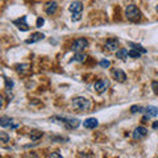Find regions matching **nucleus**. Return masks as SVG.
I'll return each instance as SVG.
<instances>
[{
  "instance_id": "c756f323",
  "label": "nucleus",
  "mask_w": 158,
  "mask_h": 158,
  "mask_svg": "<svg viewBox=\"0 0 158 158\" xmlns=\"http://www.w3.org/2000/svg\"><path fill=\"white\" fill-rule=\"evenodd\" d=\"M152 128H153V129H158V120L153 123V124H152Z\"/></svg>"
},
{
  "instance_id": "f8f14e48",
  "label": "nucleus",
  "mask_w": 158,
  "mask_h": 158,
  "mask_svg": "<svg viewBox=\"0 0 158 158\" xmlns=\"http://www.w3.org/2000/svg\"><path fill=\"white\" fill-rule=\"evenodd\" d=\"M83 125H85V128H87V129H95V128L99 125V121L95 117H88L85 120Z\"/></svg>"
},
{
  "instance_id": "aec40b11",
  "label": "nucleus",
  "mask_w": 158,
  "mask_h": 158,
  "mask_svg": "<svg viewBox=\"0 0 158 158\" xmlns=\"http://www.w3.org/2000/svg\"><path fill=\"white\" fill-rule=\"evenodd\" d=\"M44 136V133L42 132H40V131H32L31 132V138L33 141H37V140H40Z\"/></svg>"
},
{
  "instance_id": "9d476101",
  "label": "nucleus",
  "mask_w": 158,
  "mask_h": 158,
  "mask_svg": "<svg viewBox=\"0 0 158 158\" xmlns=\"http://www.w3.org/2000/svg\"><path fill=\"white\" fill-rule=\"evenodd\" d=\"M112 77L115 78L117 82H120V83L127 81V74L123 71L121 69H113V70H112Z\"/></svg>"
},
{
  "instance_id": "cd10ccee",
  "label": "nucleus",
  "mask_w": 158,
  "mask_h": 158,
  "mask_svg": "<svg viewBox=\"0 0 158 158\" xmlns=\"http://www.w3.org/2000/svg\"><path fill=\"white\" fill-rule=\"evenodd\" d=\"M44 23H45V20H44L42 17H38L37 19V28H41L44 25Z\"/></svg>"
},
{
  "instance_id": "39448f33",
  "label": "nucleus",
  "mask_w": 158,
  "mask_h": 158,
  "mask_svg": "<svg viewBox=\"0 0 158 158\" xmlns=\"http://www.w3.org/2000/svg\"><path fill=\"white\" fill-rule=\"evenodd\" d=\"M157 115H158V108L157 107H154V106L146 107L145 110H144V117H142V123L148 121L152 117H156Z\"/></svg>"
},
{
  "instance_id": "7ed1b4c3",
  "label": "nucleus",
  "mask_w": 158,
  "mask_h": 158,
  "mask_svg": "<svg viewBox=\"0 0 158 158\" xmlns=\"http://www.w3.org/2000/svg\"><path fill=\"white\" fill-rule=\"evenodd\" d=\"M90 100H88L87 98L85 96H77V98H74L73 99V107H74V110H77V111H87L88 108H90Z\"/></svg>"
},
{
  "instance_id": "a878e982",
  "label": "nucleus",
  "mask_w": 158,
  "mask_h": 158,
  "mask_svg": "<svg viewBox=\"0 0 158 158\" xmlns=\"http://www.w3.org/2000/svg\"><path fill=\"white\" fill-rule=\"evenodd\" d=\"M152 90H153V92H154L156 95H158V82L157 81L152 82Z\"/></svg>"
},
{
  "instance_id": "9b49d317",
  "label": "nucleus",
  "mask_w": 158,
  "mask_h": 158,
  "mask_svg": "<svg viewBox=\"0 0 158 158\" xmlns=\"http://www.w3.org/2000/svg\"><path fill=\"white\" fill-rule=\"evenodd\" d=\"M106 48L108 49V50H111V52H116L118 50V40L116 38H108L107 41H106Z\"/></svg>"
},
{
  "instance_id": "f3484780",
  "label": "nucleus",
  "mask_w": 158,
  "mask_h": 158,
  "mask_svg": "<svg viewBox=\"0 0 158 158\" xmlns=\"http://www.w3.org/2000/svg\"><path fill=\"white\" fill-rule=\"evenodd\" d=\"M116 57L120 59H127L129 57V52L127 49H118V50H116Z\"/></svg>"
},
{
  "instance_id": "412c9836",
  "label": "nucleus",
  "mask_w": 158,
  "mask_h": 158,
  "mask_svg": "<svg viewBox=\"0 0 158 158\" xmlns=\"http://www.w3.org/2000/svg\"><path fill=\"white\" fill-rule=\"evenodd\" d=\"M144 110L145 108L141 107V106H132L131 107V112L132 113H144Z\"/></svg>"
},
{
  "instance_id": "0eeeda50",
  "label": "nucleus",
  "mask_w": 158,
  "mask_h": 158,
  "mask_svg": "<svg viewBox=\"0 0 158 158\" xmlns=\"http://www.w3.org/2000/svg\"><path fill=\"white\" fill-rule=\"evenodd\" d=\"M0 125L3 128H11V129H16L19 127V123H15L13 118L11 117H7V116H3L0 117Z\"/></svg>"
},
{
  "instance_id": "4be33fe9",
  "label": "nucleus",
  "mask_w": 158,
  "mask_h": 158,
  "mask_svg": "<svg viewBox=\"0 0 158 158\" xmlns=\"http://www.w3.org/2000/svg\"><path fill=\"white\" fill-rule=\"evenodd\" d=\"M141 52H138L136 50V49H132V50H129V57L131 58H140L141 57Z\"/></svg>"
},
{
  "instance_id": "c85d7f7f",
  "label": "nucleus",
  "mask_w": 158,
  "mask_h": 158,
  "mask_svg": "<svg viewBox=\"0 0 158 158\" xmlns=\"http://www.w3.org/2000/svg\"><path fill=\"white\" fill-rule=\"evenodd\" d=\"M48 157H49V158H61L62 156L58 154V153H52V154H49Z\"/></svg>"
},
{
  "instance_id": "1a4fd4ad",
  "label": "nucleus",
  "mask_w": 158,
  "mask_h": 158,
  "mask_svg": "<svg viewBox=\"0 0 158 158\" xmlns=\"http://www.w3.org/2000/svg\"><path fill=\"white\" fill-rule=\"evenodd\" d=\"M13 25H16L17 29H20V31H23V32H27L28 29H29V25L27 24V17L25 16H23V17H20L17 20H15Z\"/></svg>"
},
{
  "instance_id": "f257e3e1",
  "label": "nucleus",
  "mask_w": 158,
  "mask_h": 158,
  "mask_svg": "<svg viewBox=\"0 0 158 158\" xmlns=\"http://www.w3.org/2000/svg\"><path fill=\"white\" fill-rule=\"evenodd\" d=\"M52 121H59L62 125H65L67 129H75L79 127L81 121L74 117H62V116H54L52 117Z\"/></svg>"
},
{
  "instance_id": "6e6552de",
  "label": "nucleus",
  "mask_w": 158,
  "mask_h": 158,
  "mask_svg": "<svg viewBox=\"0 0 158 158\" xmlns=\"http://www.w3.org/2000/svg\"><path fill=\"white\" fill-rule=\"evenodd\" d=\"M108 87H110L108 79H99L98 82H95V85H94V88L98 92H104L106 90H108Z\"/></svg>"
},
{
  "instance_id": "a211bd4d",
  "label": "nucleus",
  "mask_w": 158,
  "mask_h": 158,
  "mask_svg": "<svg viewBox=\"0 0 158 158\" xmlns=\"http://www.w3.org/2000/svg\"><path fill=\"white\" fill-rule=\"evenodd\" d=\"M86 58H87V56H86L85 53L79 52V53H75V56H74L73 61H75V62H85Z\"/></svg>"
},
{
  "instance_id": "dca6fc26",
  "label": "nucleus",
  "mask_w": 158,
  "mask_h": 158,
  "mask_svg": "<svg viewBox=\"0 0 158 158\" xmlns=\"http://www.w3.org/2000/svg\"><path fill=\"white\" fill-rule=\"evenodd\" d=\"M15 69H16V71H17L19 74H21V75H25L27 73H29L31 65H28V63H23V65H17Z\"/></svg>"
},
{
  "instance_id": "393cba45",
  "label": "nucleus",
  "mask_w": 158,
  "mask_h": 158,
  "mask_svg": "<svg viewBox=\"0 0 158 158\" xmlns=\"http://www.w3.org/2000/svg\"><path fill=\"white\" fill-rule=\"evenodd\" d=\"M4 82H6V88H7V91H9V90H11V88L13 87V82L11 81V79L6 78V77H4Z\"/></svg>"
},
{
  "instance_id": "20e7f679",
  "label": "nucleus",
  "mask_w": 158,
  "mask_h": 158,
  "mask_svg": "<svg viewBox=\"0 0 158 158\" xmlns=\"http://www.w3.org/2000/svg\"><path fill=\"white\" fill-rule=\"evenodd\" d=\"M87 46H88V41H87L86 38H77L75 41L73 42L71 49H73V52L79 53V52H83V50H85Z\"/></svg>"
},
{
  "instance_id": "5701e85b",
  "label": "nucleus",
  "mask_w": 158,
  "mask_h": 158,
  "mask_svg": "<svg viewBox=\"0 0 158 158\" xmlns=\"http://www.w3.org/2000/svg\"><path fill=\"white\" fill-rule=\"evenodd\" d=\"M0 142H9V136H8V133L7 132H2L0 133Z\"/></svg>"
},
{
  "instance_id": "b1692460",
  "label": "nucleus",
  "mask_w": 158,
  "mask_h": 158,
  "mask_svg": "<svg viewBox=\"0 0 158 158\" xmlns=\"http://www.w3.org/2000/svg\"><path fill=\"white\" fill-rule=\"evenodd\" d=\"M99 65H100V67H103V69H107V67H110L111 66V62L108 61V59H102L100 62H99Z\"/></svg>"
},
{
  "instance_id": "2eb2a0df",
  "label": "nucleus",
  "mask_w": 158,
  "mask_h": 158,
  "mask_svg": "<svg viewBox=\"0 0 158 158\" xmlns=\"http://www.w3.org/2000/svg\"><path fill=\"white\" fill-rule=\"evenodd\" d=\"M58 9V4L56 2H49L45 4V12L48 15H54Z\"/></svg>"
},
{
  "instance_id": "423d86ee",
  "label": "nucleus",
  "mask_w": 158,
  "mask_h": 158,
  "mask_svg": "<svg viewBox=\"0 0 158 158\" xmlns=\"http://www.w3.org/2000/svg\"><path fill=\"white\" fill-rule=\"evenodd\" d=\"M146 136H148V129H146L145 127H137L136 129L133 131V133H132L133 140H137V141L144 140Z\"/></svg>"
},
{
  "instance_id": "6ab92c4d",
  "label": "nucleus",
  "mask_w": 158,
  "mask_h": 158,
  "mask_svg": "<svg viewBox=\"0 0 158 158\" xmlns=\"http://www.w3.org/2000/svg\"><path fill=\"white\" fill-rule=\"evenodd\" d=\"M128 45H129V46H132V49H136V50L141 52L142 54H145V53L148 52L145 48H142V46L140 45V44H133V42H129V44H128Z\"/></svg>"
},
{
  "instance_id": "ddd939ff",
  "label": "nucleus",
  "mask_w": 158,
  "mask_h": 158,
  "mask_svg": "<svg viewBox=\"0 0 158 158\" xmlns=\"http://www.w3.org/2000/svg\"><path fill=\"white\" fill-rule=\"evenodd\" d=\"M44 38H45V34H44V33H40V32H36V33H33L32 36H31V38H28L25 42L29 45V44H34V42L42 41Z\"/></svg>"
},
{
  "instance_id": "bb28decb",
  "label": "nucleus",
  "mask_w": 158,
  "mask_h": 158,
  "mask_svg": "<svg viewBox=\"0 0 158 158\" xmlns=\"http://www.w3.org/2000/svg\"><path fill=\"white\" fill-rule=\"evenodd\" d=\"M82 19V13H73V20L74 21H79Z\"/></svg>"
},
{
  "instance_id": "7c9ffc66",
  "label": "nucleus",
  "mask_w": 158,
  "mask_h": 158,
  "mask_svg": "<svg viewBox=\"0 0 158 158\" xmlns=\"http://www.w3.org/2000/svg\"><path fill=\"white\" fill-rule=\"evenodd\" d=\"M156 9H157V12H158V6H157V8H156Z\"/></svg>"
},
{
  "instance_id": "f03ea898",
  "label": "nucleus",
  "mask_w": 158,
  "mask_h": 158,
  "mask_svg": "<svg viewBox=\"0 0 158 158\" xmlns=\"http://www.w3.org/2000/svg\"><path fill=\"white\" fill-rule=\"evenodd\" d=\"M125 16L127 19L129 20L132 23H137L141 20V11L137 8V6L135 4H131V6H128L127 9H125Z\"/></svg>"
},
{
  "instance_id": "4468645a",
  "label": "nucleus",
  "mask_w": 158,
  "mask_h": 158,
  "mask_svg": "<svg viewBox=\"0 0 158 158\" xmlns=\"http://www.w3.org/2000/svg\"><path fill=\"white\" fill-rule=\"evenodd\" d=\"M71 13H82L83 11V4L82 2H73L70 4V7H69Z\"/></svg>"
}]
</instances>
